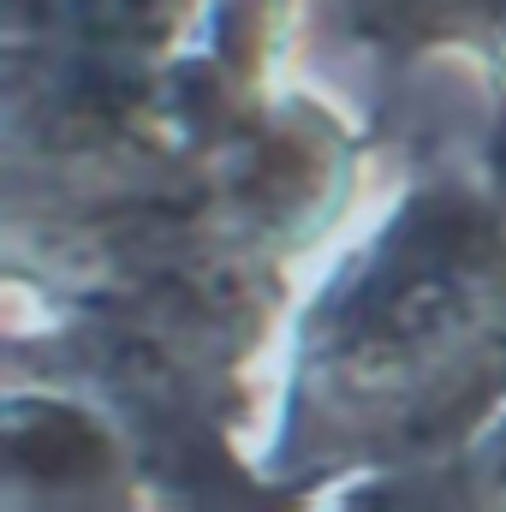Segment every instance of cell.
Wrapping results in <instances>:
<instances>
[{"label": "cell", "mask_w": 506, "mask_h": 512, "mask_svg": "<svg viewBox=\"0 0 506 512\" xmlns=\"http://www.w3.org/2000/svg\"><path fill=\"white\" fill-rule=\"evenodd\" d=\"M506 393V233L483 197H417L310 316L292 447L441 453Z\"/></svg>", "instance_id": "1"}]
</instances>
